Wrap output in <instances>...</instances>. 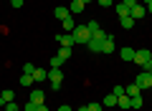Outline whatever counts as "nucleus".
<instances>
[{
  "instance_id": "obj_30",
  "label": "nucleus",
  "mask_w": 152,
  "mask_h": 111,
  "mask_svg": "<svg viewBox=\"0 0 152 111\" xmlns=\"http://www.w3.org/2000/svg\"><path fill=\"white\" fill-rule=\"evenodd\" d=\"M96 3H99V5H102V8H109V5H112V3H114V0H96Z\"/></svg>"
},
{
  "instance_id": "obj_11",
  "label": "nucleus",
  "mask_w": 152,
  "mask_h": 111,
  "mask_svg": "<svg viewBox=\"0 0 152 111\" xmlns=\"http://www.w3.org/2000/svg\"><path fill=\"white\" fill-rule=\"evenodd\" d=\"M102 53H114V41H112V36L104 38V43H102Z\"/></svg>"
},
{
  "instance_id": "obj_18",
  "label": "nucleus",
  "mask_w": 152,
  "mask_h": 111,
  "mask_svg": "<svg viewBox=\"0 0 152 111\" xmlns=\"http://www.w3.org/2000/svg\"><path fill=\"white\" fill-rule=\"evenodd\" d=\"M46 78H48V71L36 68V73H33V81H46Z\"/></svg>"
},
{
  "instance_id": "obj_39",
  "label": "nucleus",
  "mask_w": 152,
  "mask_h": 111,
  "mask_svg": "<svg viewBox=\"0 0 152 111\" xmlns=\"http://www.w3.org/2000/svg\"><path fill=\"white\" fill-rule=\"evenodd\" d=\"M81 3H84V5H89V3H91V0H81Z\"/></svg>"
},
{
  "instance_id": "obj_14",
  "label": "nucleus",
  "mask_w": 152,
  "mask_h": 111,
  "mask_svg": "<svg viewBox=\"0 0 152 111\" xmlns=\"http://www.w3.org/2000/svg\"><path fill=\"white\" fill-rule=\"evenodd\" d=\"M124 91H127V96H142V89L137 83H129V86H124Z\"/></svg>"
},
{
  "instance_id": "obj_32",
  "label": "nucleus",
  "mask_w": 152,
  "mask_h": 111,
  "mask_svg": "<svg viewBox=\"0 0 152 111\" xmlns=\"http://www.w3.org/2000/svg\"><path fill=\"white\" fill-rule=\"evenodd\" d=\"M10 5H13V8L18 10V8H23V0H10Z\"/></svg>"
},
{
  "instance_id": "obj_7",
  "label": "nucleus",
  "mask_w": 152,
  "mask_h": 111,
  "mask_svg": "<svg viewBox=\"0 0 152 111\" xmlns=\"http://www.w3.org/2000/svg\"><path fill=\"white\" fill-rule=\"evenodd\" d=\"M129 15L134 18V20H140V18H145V15H147V8L137 3V5H134V8H132V10H129Z\"/></svg>"
},
{
  "instance_id": "obj_34",
  "label": "nucleus",
  "mask_w": 152,
  "mask_h": 111,
  "mask_svg": "<svg viewBox=\"0 0 152 111\" xmlns=\"http://www.w3.org/2000/svg\"><path fill=\"white\" fill-rule=\"evenodd\" d=\"M36 111H48V106H46V104H38V106H36Z\"/></svg>"
},
{
  "instance_id": "obj_3",
  "label": "nucleus",
  "mask_w": 152,
  "mask_h": 111,
  "mask_svg": "<svg viewBox=\"0 0 152 111\" xmlns=\"http://www.w3.org/2000/svg\"><path fill=\"white\" fill-rule=\"evenodd\" d=\"M134 83L140 86L142 91H145V89H150V86H152V73H150V71L145 68V71H142L140 76H137V81H134Z\"/></svg>"
},
{
  "instance_id": "obj_10",
  "label": "nucleus",
  "mask_w": 152,
  "mask_h": 111,
  "mask_svg": "<svg viewBox=\"0 0 152 111\" xmlns=\"http://www.w3.org/2000/svg\"><path fill=\"white\" fill-rule=\"evenodd\" d=\"M43 99H46V94H43V91H41V89H36V91H31V101H33V104H43Z\"/></svg>"
},
{
  "instance_id": "obj_21",
  "label": "nucleus",
  "mask_w": 152,
  "mask_h": 111,
  "mask_svg": "<svg viewBox=\"0 0 152 111\" xmlns=\"http://www.w3.org/2000/svg\"><path fill=\"white\" fill-rule=\"evenodd\" d=\"M15 101V91H3V104H10Z\"/></svg>"
},
{
  "instance_id": "obj_6",
  "label": "nucleus",
  "mask_w": 152,
  "mask_h": 111,
  "mask_svg": "<svg viewBox=\"0 0 152 111\" xmlns=\"http://www.w3.org/2000/svg\"><path fill=\"white\" fill-rule=\"evenodd\" d=\"M102 43H104L102 38H94V36H91V38H89V43H86V48H89L91 53H102Z\"/></svg>"
},
{
  "instance_id": "obj_37",
  "label": "nucleus",
  "mask_w": 152,
  "mask_h": 111,
  "mask_svg": "<svg viewBox=\"0 0 152 111\" xmlns=\"http://www.w3.org/2000/svg\"><path fill=\"white\" fill-rule=\"evenodd\" d=\"M76 111H89V109H86V106H79V109H76Z\"/></svg>"
},
{
  "instance_id": "obj_5",
  "label": "nucleus",
  "mask_w": 152,
  "mask_h": 111,
  "mask_svg": "<svg viewBox=\"0 0 152 111\" xmlns=\"http://www.w3.org/2000/svg\"><path fill=\"white\" fill-rule=\"evenodd\" d=\"M150 58H152V53L147 51V48H140V51L134 53V63H140V66H145Z\"/></svg>"
},
{
  "instance_id": "obj_19",
  "label": "nucleus",
  "mask_w": 152,
  "mask_h": 111,
  "mask_svg": "<svg viewBox=\"0 0 152 111\" xmlns=\"http://www.w3.org/2000/svg\"><path fill=\"white\" fill-rule=\"evenodd\" d=\"M66 58H61L58 53H56V56H51V68H61V63H64Z\"/></svg>"
},
{
  "instance_id": "obj_42",
  "label": "nucleus",
  "mask_w": 152,
  "mask_h": 111,
  "mask_svg": "<svg viewBox=\"0 0 152 111\" xmlns=\"http://www.w3.org/2000/svg\"><path fill=\"white\" fill-rule=\"evenodd\" d=\"M150 73H152V68H150Z\"/></svg>"
},
{
  "instance_id": "obj_31",
  "label": "nucleus",
  "mask_w": 152,
  "mask_h": 111,
  "mask_svg": "<svg viewBox=\"0 0 152 111\" xmlns=\"http://www.w3.org/2000/svg\"><path fill=\"white\" fill-rule=\"evenodd\" d=\"M122 3H124V5H127V8H129V10H132V8H134V5H137V0H122Z\"/></svg>"
},
{
  "instance_id": "obj_8",
  "label": "nucleus",
  "mask_w": 152,
  "mask_h": 111,
  "mask_svg": "<svg viewBox=\"0 0 152 111\" xmlns=\"http://www.w3.org/2000/svg\"><path fill=\"white\" fill-rule=\"evenodd\" d=\"M134 48H129V46H127V48H122V51H119V58L122 61H134Z\"/></svg>"
},
{
  "instance_id": "obj_41",
  "label": "nucleus",
  "mask_w": 152,
  "mask_h": 111,
  "mask_svg": "<svg viewBox=\"0 0 152 111\" xmlns=\"http://www.w3.org/2000/svg\"><path fill=\"white\" fill-rule=\"evenodd\" d=\"M150 91H152V86H150Z\"/></svg>"
},
{
  "instance_id": "obj_38",
  "label": "nucleus",
  "mask_w": 152,
  "mask_h": 111,
  "mask_svg": "<svg viewBox=\"0 0 152 111\" xmlns=\"http://www.w3.org/2000/svg\"><path fill=\"white\" fill-rule=\"evenodd\" d=\"M0 106H5V104H3V91H0Z\"/></svg>"
},
{
  "instance_id": "obj_35",
  "label": "nucleus",
  "mask_w": 152,
  "mask_h": 111,
  "mask_svg": "<svg viewBox=\"0 0 152 111\" xmlns=\"http://www.w3.org/2000/svg\"><path fill=\"white\" fill-rule=\"evenodd\" d=\"M58 111H74V109H71L69 104H64V106H58Z\"/></svg>"
},
{
  "instance_id": "obj_15",
  "label": "nucleus",
  "mask_w": 152,
  "mask_h": 111,
  "mask_svg": "<svg viewBox=\"0 0 152 111\" xmlns=\"http://www.w3.org/2000/svg\"><path fill=\"white\" fill-rule=\"evenodd\" d=\"M53 15L58 18V20H64V18H69V15H71V10H69V8H64V5H58V8H56V13H53Z\"/></svg>"
},
{
  "instance_id": "obj_36",
  "label": "nucleus",
  "mask_w": 152,
  "mask_h": 111,
  "mask_svg": "<svg viewBox=\"0 0 152 111\" xmlns=\"http://www.w3.org/2000/svg\"><path fill=\"white\" fill-rule=\"evenodd\" d=\"M145 8H147V13H152V3H147V5H145Z\"/></svg>"
},
{
  "instance_id": "obj_16",
  "label": "nucleus",
  "mask_w": 152,
  "mask_h": 111,
  "mask_svg": "<svg viewBox=\"0 0 152 111\" xmlns=\"http://www.w3.org/2000/svg\"><path fill=\"white\" fill-rule=\"evenodd\" d=\"M119 25L124 28V30H129V28L134 25V18H132V15H124V18H119Z\"/></svg>"
},
{
  "instance_id": "obj_40",
  "label": "nucleus",
  "mask_w": 152,
  "mask_h": 111,
  "mask_svg": "<svg viewBox=\"0 0 152 111\" xmlns=\"http://www.w3.org/2000/svg\"><path fill=\"white\" fill-rule=\"evenodd\" d=\"M147 3H152V0H145V5H147Z\"/></svg>"
},
{
  "instance_id": "obj_20",
  "label": "nucleus",
  "mask_w": 152,
  "mask_h": 111,
  "mask_svg": "<svg viewBox=\"0 0 152 111\" xmlns=\"http://www.w3.org/2000/svg\"><path fill=\"white\" fill-rule=\"evenodd\" d=\"M86 28H89V33H91V36H96V33L102 30V28H99V23H96V20H89V23H86Z\"/></svg>"
},
{
  "instance_id": "obj_28",
  "label": "nucleus",
  "mask_w": 152,
  "mask_h": 111,
  "mask_svg": "<svg viewBox=\"0 0 152 111\" xmlns=\"http://www.w3.org/2000/svg\"><path fill=\"white\" fill-rule=\"evenodd\" d=\"M86 109L89 111H104V106L102 104H86Z\"/></svg>"
},
{
  "instance_id": "obj_9",
  "label": "nucleus",
  "mask_w": 152,
  "mask_h": 111,
  "mask_svg": "<svg viewBox=\"0 0 152 111\" xmlns=\"http://www.w3.org/2000/svg\"><path fill=\"white\" fill-rule=\"evenodd\" d=\"M61 28H64V33H74V28H76V23H74V18H64L61 20Z\"/></svg>"
},
{
  "instance_id": "obj_4",
  "label": "nucleus",
  "mask_w": 152,
  "mask_h": 111,
  "mask_svg": "<svg viewBox=\"0 0 152 111\" xmlns=\"http://www.w3.org/2000/svg\"><path fill=\"white\" fill-rule=\"evenodd\" d=\"M56 41H58L64 48H74V46H76V38H74V33H58V36H56Z\"/></svg>"
},
{
  "instance_id": "obj_26",
  "label": "nucleus",
  "mask_w": 152,
  "mask_h": 111,
  "mask_svg": "<svg viewBox=\"0 0 152 111\" xmlns=\"http://www.w3.org/2000/svg\"><path fill=\"white\" fill-rule=\"evenodd\" d=\"M114 96H117V99H119V96H124L127 91H124V86H114V91H112Z\"/></svg>"
},
{
  "instance_id": "obj_2",
  "label": "nucleus",
  "mask_w": 152,
  "mask_h": 111,
  "mask_svg": "<svg viewBox=\"0 0 152 111\" xmlns=\"http://www.w3.org/2000/svg\"><path fill=\"white\" fill-rule=\"evenodd\" d=\"M48 81H51V86H53V91H58V89H61V81H64L61 68H51V71H48Z\"/></svg>"
},
{
  "instance_id": "obj_33",
  "label": "nucleus",
  "mask_w": 152,
  "mask_h": 111,
  "mask_svg": "<svg viewBox=\"0 0 152 111\" xmlns=\"http://www.w3.org/2000/svg\"><path fill=\"white\" fill-rule=\"evenodd\" d=\"M23 109H26V111H36V104H33V101H28V104L23 106Z\"/></svg>"
},
{
  "instance_id": "obj_29",
  "label": "nucleus",
  "mask_w": 152,
  "mask_h": 111,
  "mask_svg": "<svg viewBox=\"0 0 152 111\" xmlns=\"http://www.w3.org/2000/svg\"><path fill=\"white\" fill-rule=\"evenodd\" d=\"M58 56H61V58H69V56H71V48H64V46H61Z\"/></svg>"
},
{
  "instance_id": "obj_12",
  "label": "nucleus",
  "mask_w": 152,
  "mask_h": 111,
  "mask_svg": "<svg viewBox=\"0 0 152 111\" xmlns=\"http://www.w3.org/2000/svg\"><path fill=\"white\" fill-rule=\"evenodd\" d=\"M102 106H104V109H112V106H117V96H114V94L104 96V99H102Z\"/></svg>"
},
{
  "instance_id": "obj_25",
  "label": "nucleus",
  "mask_w": 152,
  "mask_h": 111,
  "mask_svg": "<svg viewBox=\"0 0 152 111\" xmlns=\"http://www.w3.org/2000/svg\"><path fill=\"white\" fill-rule=\"evenodd\" d=\"M31 83H33V76L31 73H23L20 76V86H31Z\"/></svg>"
},
{
  "instance_id": "obj_27",
  "label": "nucleus",
  "mask_w": 152,
  "mask_h": 111,
  "mask_svg": "<svg viewBox=\"0 0 152 111\" xmlns=\"http://www.w3.org/2000/svg\"><path fill=\"white\" fill-rule=\"evenodd\" d=\"M23 73H36V66H33V63H26V66H23Z\"/></svg>"
},
{
  "instance_id": "obj_17",
  "label": "nucleus",
  "mask_w": 152,
  "mask_h": 111,
  "mask_svg": "<svg viewBox=\"0 0 152 111\" xmlns=\"http://www.w3.org/2000/svg\"><path fill=\"white\" fill-rule=\"evenodd\" d=\"M84 8H86V5H84L81 0H74V3H71V5H69V10H71V13H74V15H76V13H81V10H84Z\"/></svg>"
},
{
  "instance_id": "obj_23",
  "label": "nucleus",
  "mask_w": 152,
  "mask_h": 111,
  "mask_svg": "<svg viewBox=\"0 0 152 111\" xmlns=\"http://www.w3.org/2000/svg\"><path fill=\"white\" fill-rule=\"evenodd\" d=\"M129 99H132V109L140 111V109H142V96H129Z\"/></svg>"
},
{
  "instance_id": "obj_24",
  "label": "nucleus",
  "mask_w": 152,
  "mask_h": 111,
  "mask_svg": "<svg viewBox=\"0 0 152 111\" xmlns=\"http://www.w3.org/2000/svg\"><path fill=\"white\" fill-rule=\"evenodd\" d=\"M3 111H20V106H18V101H10V104L3 106Z\"/></svg>"
},
{
  "instance_id": "obj_13",
  "label": "nucleus",
  "mask_w": 152,
  "mask_h": 111,
  "mask_svg": "<svg viewBox=\"0 0 152 111\" xmlns=\"http://www.w3.org/2000/svg\"><path fill=\"white\" fill-rule=\"evenodd\" d=\"M117 106H119V109H132V99L129 96H119V99H117Z\"/></svg>"
},
{
  "instance_id": "obj_22",
  "label": "nucleus",
  "mask_w": 152,
  "mask_h": 111,
  "mask_svg": "<svg viewBox=\"0 0 152 111\" xmlns=\"http://www.w3.org/2000/svg\"><path fill=\"white\" fill-rule=\"evenodd\" d=\"M117 15H119V18H124V15H129V8H127L124 3H119V5H117Z\"/></svg>"
},
{
  "instance_id": "obj_1",
  "label": "nucleus",
  "mask_w": 152,
  "mask_h": 111,
  "mask_svg": "<svg viewBox=\"0 0 152 111\" xmlns=\"http://www.w3.org/2000/svg\"><path fill=\"white\" fill-rule=\"evenodd\" d=\"M74 38H76V43H84V46H86L89 38H91V33H89L86 25H76L74 28Z\"/></svg>"
}]
</instances>
